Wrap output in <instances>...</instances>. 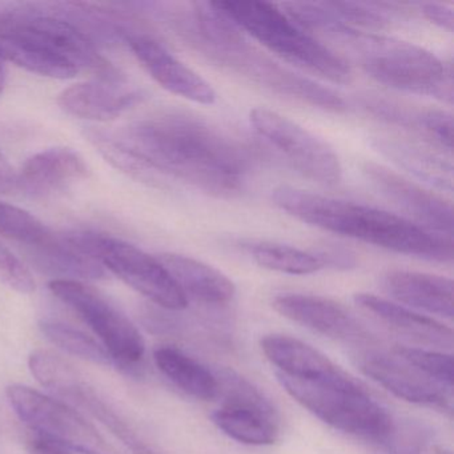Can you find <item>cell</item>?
Here are the masks:
<instances>
[{
	"instance_id": "cell-9",
	"label": "cell",
	"mask_w": 454,
	"mask_h": 454,
	"mask_svg": "<svg viewBox=\"0 0 454 454\" xmlns=\"http://www.w3.org/2000/svg\"><path fill=\"white\" fill-rule=\"evenodd\" d=\"M28 368L36 381L68 405H76L105 425L134 454H164L145 441L121 413L84 380L78 369L50 350H34Z\"/></svg>"
},
{
	"instance_id": "cell-8",
	"label": "cell",
	"mask_w": 454,
	"mask_h": 454,
	"mask_svg": "<svg viewBox=\"0 0 454 454\" xmlns=\"http://www.w3.org/2000/svg\"><path fill=\"white\" fill-rule=\"evenodd\" d=\"M66 236L83 254L97 260L103 268H107L159 307L168 310L187 308V297L158 257L150 256L121 239L102 233L73 232Z\"/></svg>"
},
{
	"instance_id": "cell-37",
	"label": "cell",
	"mask_w": 454,
	"mask_h": 454,
	"mask_svg": "<svg viewBox=\"0 0 454 454\" xmlns=\"http://www.w3.org/2000/svg\"><path fill=\"white\" fill-rule=\"evenodd\" d=\"M18 184V176L6 156L0 151V192L14 190Z\"/></svg>"
},
{
	"instance_id": "cell-17",
	"label": "cell",
	"mask_w": 454,
	"mask_h": 454,
	"mask_svg": "<svg viewBox=\"0 0 454 454\" xmlns=\"http://www.w3.org/2000/svg\"><path fill=\"white\" fill-rule=\"evenodd\" d=\"M260 347L265 357L278 369V373L334 387H355L364 385L329 360L320 350L294 337L268 334L260 341Z\"/></svg>"
},
{
	"instance_id": "cell-26",
	"label": "cell",
	"mask_w": 454,
	"mask_h": 454,
	"mask_svg": "<svg viewBox=\"0 0 454 454\" xmlns=\"http://www.w3.org/2000/svg\"><path fill=\"white\" fill-rule=\"evenodd\" d=\"M244 251L249 256L267 270L286 275H312L323 270L320 260L312 252L301 251L286 244L272 243V241H246L243 243Z\"/></svg>"
},
{
	"instance_id": "cell-29",
	"label": "cell",
	"mask_w": 454,
	"mask_h": 454,
	"mask_svg": "<svg viewBox=\"0 0 454 454\" xmlns=\"http://www.w3.org/2000/svg\"><path fill=\"white\" fill-rule=\"evenodd\" d=\"M55 235L30 212L0 201V236L41 249L51 243Z\"/></svg>"
},
{
	"instance_id": "cell-7",
	"label": "cell",
	"mask_w": 454,
	"mask_h": 454,
	"mask_svg": "<svg viewBox=\"0 0 454 454\" xmlns=\"http://www.w3.org/2000/svg\"><path fill=\"white\" fill-rule=\"evenodd\" d=\"M276 376L296 403L340 432L372 442H385L395 433L389 411L372 397L365 385L342 387Z\"/></svg>"
},
{
	"instance_id": "cell-30",
	"label": "cell",
	"mask_w": 454,
	"mask_h": 454,
	"mask_svg": "<svg viewBox=\"0 0 454 454\" xmlns=\"http://www.w3.org/2000/svg\"><path fill=\"white\" fill-rule=\"evenodd\" d=\"M215 374L219 382L217 397L223 395L224 405L251 409V411H260L270 419H280L278 409L273 406L270 398L248 380L231 369H223Z\"/></svg>"
},
{
	"instance_id": "cell-11",
	"label": "cell",
	"mask_w": 454,
	"mask_h": 454,
	"mask_svg": "<svg viewBox=\"0 0 454 454\" xmlns=\"http://www.w3.org/2000/svg\"><path fill=\"white\" fill-rule=\"evenodd\" d=\"M49 288L60 301L78 313L99 337L116 364L129 368L143 360L145 344L142 334L132 321L97 289L82 281L63 278L52 280Z\"/></svg>"
},
{
	"instance_id": "cell-1",
	"label": "cell",
	"mask_w": 454,
	"mask_h": 454,
	"mask_svg": "<svg viewBox=\"0 0 454 454\" xmlns=\"http://www.w3.org/2000/svg\"><path fill=\"white\" fill-rule=\"evenodd\" d=\"M98 148L124 171L160 172L223 199L240 195L254 167L248 147L183 111L135 121L116 137L103 134Z\"/></svg>"
},
{
	"instance_id": "cell-24",
	"label": "cell",
	"mask_w": 454,
	"mask_h": 454,
	"mask_svg": "<svg viewBox=\"0 0 454 454\" xmlns=\"http://www.w3.org/2000/svg\"><path fill=\"white\" fill-rule=\"evenodd\" d=\"M159 371L177 387L201 401L214 400L219 395L216 374L195 358L174 347H160L153 352Z\"/></svg>"
},
{
	"instance_id": "cell-3",
	"label": "cell",
	"mask_w": 454,
	"mask_h": 454,
	"mask_svg": "<svg viewBox=\"0 0 454 454\" xmlns=\"http://www.w3.org/2000/svg\"><path fill=\"white\" fill-rule=\"evenodd\" d=\"M272 200L294 219L344 238L429 262H448L453 259L451 239L382 209L325 198L289 185L276 188Z\"/></svg>"
},
{
	"instance_id": "cell-2",
	"label": "cell",
	"mask_w": 454,
	"mask_h": 454,
	"mask_svg": "<svg viewBox=\"0 0 454 454\" xmlns=\"http://www.w3.org/2000/svg\"><path fill=\"white\" fill-rule=\"evenodd\" d=\"M188 43L209 62L238 74L272 94L329 113L348 110L341 95L300 75L260 51L247 34L215 2H193L179 22Z\"/></svg>"
},
{
	"instance_id": "cell-23",
	"label": "cell",
	"mask_w": 454,
	"mask_h": 454,
	"mask_svg": "<svg viewBox=\"0 0 454 454\" xmlns=\"http://www.w3.org/2000/svg\"><path fill=\"white\" fill-rule=\"evenodd\" d=\"M89 175L84 159L66 147L49 148L27 159L18 183L22 182L36 192L65 190Z\"/></svg>"
},
{
	"instance_id": "cell-40",
	"label": "cell",
	"mask_w": 454,
	"mask_h": 454,
	"mask_svg": "<svg viewBox=\"0 0 454 454\" xmlns=\"http://www.w3.org/2000/svg\"><path fill=\"white\" fill-rule=\"evenodd\" d=\"M437 453L435 454H451V453H449V451H446V450H442V449H437Z\"/></svg>"
},
{
	"instance_id": "cell-39",
	"label": "cell",
	"mask_w": 454,
	"mask_h": 454,
	"mask_svg": "<svg viewBox=\"0 0 454 454\" xmlns=\"http://www.w3.org/2000/svg\"><path fill=\"white\" fill-rule=\"evenodd\" d=\"M7 82V70L6 66H4V60L0 59V94L4 92V86H6Z\"/></svg>"
},
{
	"instance_id": "cell-18",
	"label": "cell",
	"mask_w": 454,
	"mask_h": 454,
	"mask_svg": "<svg viewBox=\"0 0 454 454\" xmlns=\"http://www.w3.org/2000/svg\"><path fill=\"white\" fill-rule=\"evenodd\" d=\"M143 92L127 89L121 81L84 82L66 89L58 98V105L75 118L108 121L142 102Z\"/></svg>"
},
{
	"instance_id": "cell-16",
	"label": "cell",
	"mask_w": 454,
	"mask_h": 454,
	"mask_svg": "<svg viewBox=\"0 0 454 454\" xmlns=\"http://www.w3.org/2000/svg\"><path fill=\"white\" fill-rule=\"evenodd\" d=\"M126 42L137 59L159 86L191 102L214 105L216 92L211 84L180 62L158 39L132 31Z\"/></svg>"
},
{
	"instance_id": "cell-13",
	"label": "cell",
	"mask_w": 454,
	"mask_h": 454,
	"mask_svg": "<svg viewBox=\"0 0 454 454\" xmlns=\"http://www.w3.org/2000/svg\"><path fill=\"white\" fill-rule=\"evenodd\" d=\"M361 171L377 192L416 220L417 225L451 239L453 208L448 200L382 164L365 161Z\"/></svg>"
},
{
	"instance_id": "cell-6",
	"label": "cell",
	"mask_w": 454,
	"mask_h": 454,
	"mask_svg": "<svg viewBox=\"0 0 454 454\" xmlns=\"http://www.w3.org/2000/svg\"><path fill=\"white\" fill-rule=\"evenodd\" d=\"M247 35L300 70L336 84L350 83L352 68L344 58L300 27L275 4L215 2Z\"/></svg>"
},
{
	"instance_id": "cell-15",
	"label": "cell",
	"mask_w": 454,
	"mask_h": 454,
	"mask_svg": "<svg viewBox=\"0 0 454 454\" xmlns=\"http://www.w3.org/2000/svg\"><path fill=\"white\" fill-rule=\"evenodd\" d=\"M357 366L369 379L406 403L449 414L453 411L451 390L441 387L401 358L397 360L381 353H364L357 357Z\"/></svg>"
},
{
	"instance_id": "cell-20",
	"label": "cell",
	"mask_w": 454,
	"mask_h": 454,
	"mask_svg": "<svg viewBox=\"0 0 454 454\" xmlns=\"http://www.w3.org/2000/svg\"><path fill=\"white\" fill-rule=\"evenodd\" d=\"M382 286L398 304L449 320L453 318L450 278L411 270H390L382 278Z\"/></svg>"
},
{
	"instance_id": "cell-28",
	"label": "cell",
	"mask_w": 454,
	"mask_h": 454,
	"mask_svg": "<svg viewBox=\"0 0 454 454\" xmlns=\"http://www.w3.org/2000/svg\"><path fill=\"white\" fill-rule=\"evenodd\" d=\"M39 326H41L42 333L51 344L68 355L75 356V357L90 361V363L99 364V365L116 364L113 356L100 342L74 326L59 323V321L49 320L42 321Z\"/></svg>"
},
{
	"instance_id": "cell-12",
	"label": "cell",
	"mask_w": 454,
	"mask_h": 454,
	"mask_svg": "<svg viewBox=\"0 0 454 454\" xmlns=\"http://www.w3.org/2000/svg\"><path fill=\"white\" fill-rule=\"evenodd\" d=\"M249 121L302 176L328 187L341 182V163L333 148L296 121L265 108L252 110Z\"/></svg>"
},
{
	"instance_id": "cell-5",
	"label": "cell",
	"mask_w": 454,
	"mask_h": 454,
	"mask_svg": "<svg viewBox=\"0 0 454 454\" xmlns=\"http://www.w3.org/2000/svg\"><path fill=\"white\" fill-rule=\"evenodd\" d=\"M0 41L15 49L49 58L102 81H121L118 70L100 55L94 41L65 15L34 6L0 9Z\"/></svg>"
},
{
	"instance_id": "cell-21",
	"label": "cell",
	"mask_w": 454,
	"mask_h": 454,
	"mask_svg": "<svg viewBox=\"0 0 454 454\" xmlns=\"http://www.w3.org/2000/svg\"><path fill=\"white\" fill-rule=\"evenodd\" d=\"M159 262L168 270L187 300L209 305H225L232 301L236 286L224 273L192 257L177 254H161Z\"/></svg>"
},
{
	"instance_id": "cell-31",
	"label": "cell",
	"mask_w": 454,
	"mask_h": 454,
	"mask_svg": "<svg viewBox=\"0 0 454 454\" xmlns=\"http://www.w3.org/2000/svg\"><path fill=\"white\" fill-rule=\"evenodd\" d=\"M398 358L413 366L433 381L448 390L453 389V356L450 353L437 350L421 349V348H395Z\"/></svg>"
},
{
	"instance_id": "cell-38",
	"label": "cell",
	"mask_w": 454,
	"mask_h": 454,
	"mask_svg": "<svg viewBox=\"0 0 454 454\" xmlns=\"http://www.w3.org/2000/svg\"><path fill=\"white\" fill-rule=\"evenodd\" d=\"M0 59H4V62L9 60L12 62V49L9 46V44L4 43V42L0 41Z\"/></svg>"
},
{
	"instance_id": "cell-14",
	"label": "cell",
	"mask_w": 454,
	"mask_h": 454,
	"mask_svg": "<svg viewBox=\"0 0 454 454\" xmlns=\"http://www.w3.org/2000/svg\"><path fill=\"white\" fill-rule=\"evenodd\" d=\"M283 317L316 333L349 344L373 341L371 331L341 302L315 294H286L273 299Z\"/></svg>"
},
{
	"instance_id": "cell-35",
	"label": "cell",
	"mask_w": 454,
	"mask_h": 454,
	"mask_svg": "<svg viewBox=\"0 0 454 454\" xmlns=\"http://www.w3.org/2000/svg\"><path fill=\"white\" fill-rule=\"evenodd\" d=\"M419 12L433 25L438 26L448 33H453L454 18L451 7L442 4H435V2H427V4H419Z\"/></svg>"
},
{
	"instance_id": "cell-27",
	"label": "cell",
	"mask_w": 454,
	"mask_h": 454,
	"mask_svg": "<svg viewBox=\"0 0 454 454\" xmlns=\"http://www.w3.org/2000/svg\"><path fill=\"white\" fill-rule=\"evenodd\" d=\"M360 105L371 115L393 126L419 132L433 142V127L437 119L438 110H421L377 95H364L360 98Z\"/></svg>"
},
{
	"instance_id": "cell-22",
	"label": "cell",
	"mask_w": 454,
	"mask_h": 454,
	"mask_svg": "<svg viewBox=\"0 0 454 454\" xmlns=\"http://www.w3.org/2000/svg\"><path fill=\"white\" fill-rule=\"evenodd\" d=\"M372 148L424 184L442 192L453 191V166L442 156L395 137H372Z\"/></svg>"
},
{
	"instance_id": "cell-32",
	"label": "cell",
	"mask_w": 454,
	"mask_h": 454,
	"mask_svg": "<svg viewBox=\"0 0 454 454\" xmlns=\"http://www.w3.org/2000/svg\"><path fill=\"white\" fill-rule=\"evenodd\" d=\"M323 6L340 22L348 27L358 30H384L390 25L387 15V6L384 4H361V2H329Z\"/></svg>"
},
{
	"instance_id": "cell-25",
	"label": "cell",
	"mask_w": 454,
	"mask_h": 454,
	"mask_svg": "<svg viewBox=\"0 0 454 454\" xmlns=\"http://www.w3.org/2000/svg\"><path fill=\"white\" fill-rule=\"evenodd\" d=\"M211 419L228 437L246 445H273L278 440V419L260 411L223 405L211 414Z\"/></svg>"
},
{
	"instance_id": "cell-10",
	"label": "cell",
	"mask_w": 454,
	"mask_h": 454,
	"mask_svg": "<svg viewBox=\"0 0 454 454\" xmlns=\"http://www.w3.org/2000/svg\"><path fill=\"white\" fill-rule=\"evenodd\" d=\"M7 398L20 419L36 434L81 454H119L76 409L33 387L12 384Z\"/></svg>"
},
{
	"instance_id": "cell-34",
	"label": "cell",
	"mask_w": 454,
	"mask_h": 454,
	"mask_svg": "<svg viewBox=\"0 0 454 454\" xmlns=\"http://www.w3.org/2000/svg\"><path fill=\"white\" fill-rule=\"evenodd\" d=\"M312 254L320 260L323 268L349 270L358 265L357 254L340 244H325Z\"/></svg>"
},
{
	"instance_id": "cell-33",
	"label": "cell",
	"mask_w": 454,
	"mask_h": 454,
	"mask_svg": "<svg viewBox=\"0 0 454 454\" xmlns=\"http://www.w3.org/2000/svg\"><path fill=\"white\" fill-rule=\"evenodd\" d=\"M0 283L23 294L35 291V280L28 268L4 246H0Z\"/></svg>"
},
{
	"instance_id": "cell-4",
	"label": "cell",
	"mask_w": 454,
	"mask_h": 454,
	"mask_svg": "<svg viewBox=\"0 0 454 454\" xmlns=\"http://www.w3.org/2000/svg\"><path fill=\"white\" fill-rule=\"evenodd\" d=\"M304 26L347 50L379 83L449 105L453 102L450 70L424 47L348 27L321 4L305 12Z\"/></svg>"
},
{
	"instance_id": "cell-36",
	"label": "cell",
	"mask_w": 454,
	"mask_h": 454,
	"mask_svg": "<svg viewBox=\"0 0 454 454\" xmlns=\"http://www.w3.org/2000/svg\"><path fill=\"white\" fill-rule=\"evenodd\" d=\"M28 450L30 454H71L68 449L38 434L28 441Z\"/></svg>"
},
{
	"instance_id": "cell-19",
	"label": "cell",
	"mask_w": 454,
	"mask_h": 454,
	"mask_svg": "<svg viewBox=\"0 0 454 454\" xmlns=\"http://www.w3.org/2000/svg\"><path fill=\"white\" fill-rule=\"evenodd\" d=\"M355 301L364 312L369 313L372 317L401 336L441 349H451L453 347L451 328L429 316L421 315L411 308L376 294H355Z\"/></svg>"
}]
</instances>
